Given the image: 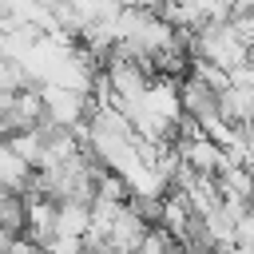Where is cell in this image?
Here are the masks:
<instances>
[{"label":"cell","mask_w":254,"mask_h":254,"mask_svg":"<svg viewBox=\"0 0 254 254\" xmlns=\"http://www.w3.org/2000/svg\"><path fill=\"white\" fill-rule=\"evenodd\" d=\"M40 103H44V119H52V123H60V127L83 123L87 111L95 107V99H87V91L60 87V83H40Z\"/></svg>","instance_id":"cell-1"},{"label":"cell","mask_w":254,"mask_h":254,"mask_svg":"<svg viewBox=\"0 0 254 254\" xmlns=\"http://www.w3.org/2000/svg\"><path fill=\"white\" fill-rule=\"evenodd\" d=\"M151 230V222H143L127 202H119L115 206V214H111V226H107V242L115 246V250H123V254H131L139 242H143V234Z\"/></svg>","instance_id":"cell-2"},{"label":"cell","mask_w":254,"mask_h":254,"mask_svg":"<svg viewBox=\"0 0 254 254\" xmlns=\"http://www.w3.org/2000/svg\"><path fill=\"white\" fill-rule=\"evenodd\" d=\"M24 214H28L24 194H16V190H0V230L20 234V230H24Z\"/></svg>","instance_id":"cell-5"},{"label":"cell","mask_w":254,"mask_h":254,"mask_svg":"<svg viewBox=\"0 0 254 254\" xmlns=\"http://www.w3.org/2000/svg\"><path fill=\"white\" fill-rule=\"evenodd\" d=\"M8 242H12V234H8V230H0V254H8Z\"/></svg>","instance_id":"cell-6"},{"label":"cell","mask_w":254,"mask_h":254,"mask_svg":"<svg viewBox=\"0 0 254 254\" xmlns=\"http://www.w3.org/2000/svg\"><path fill=\"white\" fill-rule=\"evenodd\" d=\"M179 103H183V111L194 115L198 123H206V119L218 115V91L206 87V83L194 79V75H183V79H179Z\"/></svg>","instance_id":"cell-3"},{"label":"cell","mask_w":254,"mask_h":254,"mask_svg":"<svg viewBox=\"0 0 254 254\" xmlns=\"http://www.w3.org/2000/svg\"><path fill=\"white\" fill-rule=\"evenodd\" d=\"M218 115L226 119V123H246L250 115H254V87H238V83H230V87H222L218 91Z\"/></svg>","instance_id":"cell-4"}]
</instances>
